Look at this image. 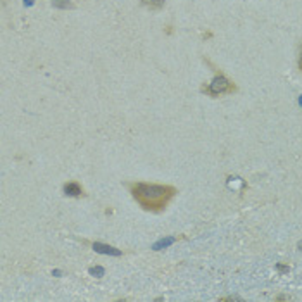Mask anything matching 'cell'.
<instances>
[{
    "label": "cell",
    "instance_id": "obj_1",
    "mask_svg": "<svg viewBox=\"0 0 302 302\" xmlns=\"http://www.w3.org/2000/svg\"><path fill=\"white\" fill-rule=\"evenodd\" d=\"M133 197L142 207L149 211H161L168 205L176 190L169 185H151V183H137L131 188Z\"/></svg>",
    "mask_w": 302,
    "mask_h": 302
},
{
    "label": "cell",
    "instance_id": "obj_2",
    "mask_svg": "<svg viewBox=\"0 0 302 302\" xmlns=\"http://www.w3.org/2000/svg\"><path fill=\"white\" fill-rule=\"evenodd\" d=\"M233 90H235V85H233L226 76H223V74H218V76L212 80V83L209 85L207 88H204V92H207V94L212 95V97H218V95L228 94V92H233Z\"/></svg>",
    "mask_w": 302,
    "mask_h": 302
},
{
    "label": "cell",
    "instance_id": "obj_3",
    "mask_svg": "<svg viewBox=\"0 0 302 302\" xmlns=\"http://www.w3.org/2000/svg\"><path fill=\"white\" fill-rule=\"evenodd\" d=\"M94 251L99 252V254H105V255H121V251L112 245H105V244H101V242H95L94 244Z\"/></svg>",
    "mask_w": 302,
    "mask_h": 302
},
{
    "label": "cell",
    "instance_id": "obj_4",
    "mask_svg": "<svg viewBox=\"0 0 302 302\" xmlns=\"http://www.w3.org/2000/svg\"><path fill=\"white\" fill-rule=\"evenodd\" d=\"M64 194L69 195V197H80L83 194V188L76 183V181H71V183L64 185Z\"/></svg>",
    "mask_w": 302,
    "mask_h": 302
},
{
    "label": "cell",
    "instance_id": "obj_5",
    "mask_svg": "<svg viewBox=\"0 0 302 302\" xmlns=\"http://www.w3.org/2000/svg\"><path fill=\"white\" fill-rule=\"evenodd\" d=\"M175 237H168V239H161L159 242H155L154 245H152V251H162V249L169 247V245L175 244Z\"/></svg>",
    "mask_w": 302,
    "mask_h": 302
},
{
    "label": "cell",
    "instance_id": "obj_6",
    "mask_svg": "<svg viewBox=\"0 0 302 302\" xmlns=\"http://www.w3.org/2000/svg\"><path fill=\"white\" fill-rule=\"evenodd\" d=\"M52 7L60 10H67V9H74V3L71 0H52Z\"/></svg>",
    "mask_w": 302,
    "mask_h": 302
},
{
    "label": "cell",
    "instance_id": "obj_7",
    "mask_svg": "<svg viewBox=\"0 0 302 302\" xmlns=\"http://www.w3.org/2000/svg\"><path fill=\"white\" fill-rule=\"evenodd\" d=\"M166 0H144L145 5H149L151 9H161L162 5H164Z\"/></svg>",
    "mask_w": 302,
    "mask_h": 302
},
{
    "label": "cell",
    "instance_id": "obj_8",
    "mask_svg": "<svg viewBox=\"0 0 302 302\" xmlns=\"http://www.w3.org/2000/svg\"><path fill=\"white\" fill-rule=\"evenodd\" d=\"M90 275L97 276V278H102V276L105 275V269L101 268V266H94V268H90Z\"/></svg>",
    "mask_w": 302,
    "mask_h": 302
},
{
    "label": "cell",
    "instance_id": "obj_9",
    "mask_svg": "<svg viewBox=\"0 0 302 302\" xmlns=\"http://www.w3.org/2000/svg\"><path fill=\"white\" fill-rule=\"evenodd\" d=\"M299 69L302 71V52H301V57H299Z\"/></svg>",
    "mask_w": 302,
    "mask_h": 302
},
{
    "label": "cell",
    "instance_id": "obj_10",
    "mask_svg": "<svg viewBox=\"0 0 302 302\" xmlns=\"http://www.w3.org/2000/svg\"><path fill=\"white\" fill-rule=\"evenodd\" d=\"M33 3V0H24V5H31Z\"/></svg>",
    "mask_w": 302,
    "mask_h": 302
},
{
    "label": "cell",
    "instance_id": "obj_11",
    "mask_svg": "<svg viewBox=\"0 0 302 302\" xmlns=\"http://www.w3.org/2000/svg\"><path fill=\"white\" fill-rule=\"evenodd\" d=\"M299 251H302V242H299Z\"/></svg>",
    "mask_w": 302,
    "mask_h": 302
},
{
    "label": "cell",
    "instance_id": "obj_12",
    "mask_svg": "<svg viewBox=\"0 0 302 302\" xmlns=\"http://www.w3.org/2000/svg\"><path fill=\"white\" fill-rule=\"evenodd\" d=\"M299 104L302 105V95H301V97H299Z\"/></svg>",
    "mask_w": 302,
    "mask_h": 302
}]
</instances>
